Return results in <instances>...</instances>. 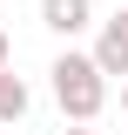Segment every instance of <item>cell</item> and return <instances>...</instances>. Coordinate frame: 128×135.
<instances>
[{
    "mask_svg": "<svg viewBox=\"0 0 128 135\" xmlns=\"http://www.w3.org/2000/svg\"><path fill=\"white\" fill-rule=\"evenodd\" d=\"M54 88H61V101L74 115H95L101 108V61H74V54H67V61L54 68Z\"/></svg>",
    "mask_w": 128,
    "mask_h": 135,
    "instance_id": "cell-1",
    "label": "cell"
},
{
    "mask_svg": "<svg viewBox=\"0 0 128 135\" xmlns=\"http://www.w3.org/2000/svg\"><path fill=\"white\" fill-rule=\"evenodd\" d=\"M101 68L128 74V14H115V20H108V34H101Z\"/></svg>",
    "mask_w": 128,
    "mask_h": 135,
    "instance_id": "cell-2",
    "label": "cell"
},
{
    "mask_svg": "<svg viewBox=\"0 0 128 135\" xmlns=\"http://www.w3.org/2000/svg\"><path fill=\"white\" fill-rule=\"evenodd\" d=\"M41 7H47V27H61V34H74L88 14V0H41Z\"/></svg>",
    "mask_w": 128,
    "mask_h": 135,
    "instance_id": "cell-3",
    "label": "cell"
},
{
    "mask_svg": "<svg viewBox=\"0 0 128 135\" xmlns=\"http://www.w3.org/2000/svg\"><path fill=\"white\" fill-rule=\"evenodd\" d=\"M20 108H27V88H20L7 68H0V115H20Z\"/></svg>",
    "mask_w": 128,
    "mask_h": 135,
    "instance_id": "cell-4",
    "label": "cell"
},
{
    "mask_svg": "<svg viewBox=\"0 0 128 135\" xmlns=\"http://www.w3.org/2000/svg\"><path fill=\"white\" fill-rule=\"evenodd\" d=\"M67 135H88V128H67Z\"/></svg>",
    "mask_w": 128,
    "mask_h": 135,
    "instance_id": "cell-5",
    "label": "cell"
},
{
    "mask_svg": "<svg viewBox=\"0 0 128 135\" xmlns=\"http://www.w3.org/2000/svg\"><path fill=\"white\" fill-rule=\"evenodd\" d=\"M0 54H7V41H0Z\"/></svg>",
    "mask_w": 128,
    "mask_h": 135,
    "instance_id": "cell-6",
    "label": "cell"
}]
</instances>
